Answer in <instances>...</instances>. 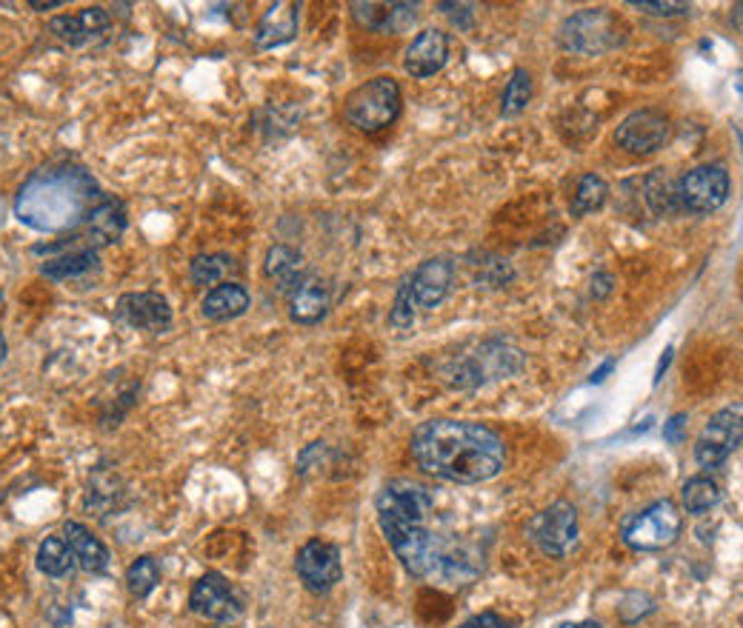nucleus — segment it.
Here are the masks:
<instances>
[{"instance_id": "obj_22", "label": "nucleus", "mask_w": 743, "mask_h": 628, "mask_svg": "<svg viewBox=\"0 0 743 628\" xmlns=\"http://www.w3.org/2000/svg\"><path fill=\"white\" fill-rule=\"evenodd\" d=\"M63 541L72 548L74 563L83 568V572H92V575H101L109 568V548L98 541L95 534L89 532L81 523H67L63 526Z\"/></svg>"}, {"instance_id": "obj_16", "label": "nucleus", "mask_w": 743, "mask_h": 628, "mask_svg": "<svg viewBox=\"0 0 743 628\" xmlns=\"http://www.w3.org/2000/svg\"><path fill=\"white\" fill-rule=\"evenodd\" d=\"M455 266L446 260V257H432L415 269V275L406 280L409 286V295H413V303L418 309H435V306L444 303V298L449 295V286H452Z\"/></svg>"}, {"instance_id": "obj_39", "label": "nucleus", "mask_w": 743, "mask_h": 628, "mask_svg": "<svg viewBox=\"0 0 743 628\" xmlns=\"http://www.w3.org/2000/svg\"><path fill=\"white\" fill-rule=\"evenodd\" d=\"M29 7L38 9V12H49V9L63 7V0H32V3H29Z\"/></svg>"}, {"instance_id": "obj_21", "label": "nucleus", "mask_w": 743, "mask_h": 628, "mask_svg": "<svg viewBox=\"0 0 743 628\" xmlns=\"http://www.w3.org/2000/svg\"><path fill=\"white\" fill-rule=\"evenodd\" d=\"M329 311V291L318 277H306L304 284L289 291V315L295 323L315 326Z\"/></svg>"}, {"instance_id": "obj_29", "label": "nucleus", "mask_w": 743, "mask_h": 628, "mask_svg": "<svg viewBox=\"0 0 743 628\" xmlns=\"http://www.w3.org/2000/svg\"><path fill=\"white\" fill-rule=\"evenodd\" d=\"M647 200L655 215H672L678 212V181L666 175V169H658L647 177Z\"/></svg>"}, {"instance_id": "obj_19", "label": "nucleus", "mask_w": 743, "mask_h": 628, "mask_svg": "<svg viewBox=\"0 0 743 628\" xmlns=\"http://www.w3.org/2000/svg\"><path fill=\"white\" fill-rule=\"evenodd\" d=\"M297 21H301V7H295V3H272L255 29V47L277 49L284 47V43H292L297 34Z\"/></svg>"}, {"instance_id": "obj_34", "label": "nucleus", "mask_w": 743, "mask_h": 628, "mask_svg": "<svg viewBox=\"0 0 743 628\" xmlns=\"http://www.w3.org/2000/svg\"><path fill=\"white\" fill-rule=\"evenodd\" d=\"M389 320H393L395 329H409L415 323V303L406 284L398 289V298H395V309L389 315Z\"/></svg>"}, {"instance_id": "obj_42", "label": "nucleus", "mask_w": 743, "mask_h": 628, "mask_svg": "<svg viewBox=\"0 0 743 628\" xmlns=\"http://www.w3.org/2000/svg\"><path fill=\"white\" fill-rule=\"evenodd\" d=\"M3 360H7V340L0 334V366H3Z\"/></svg>"}, {"instance_id": "obj_33", "label": "nucleus", "mask_w": 743, "mask_h": 628, "mask_svg": "<svg viewBox=\"0 0 743 628\" xmlns=\"http://www.w3.org/2000/svg\"><path fill=\"white\" fill-rule=\"evenodd\" d=\"M161 583V566L155 557H138L132 566L126 568V586L135 597H149Z\"/></svg>"}, {"instance_id": "obj_17", "label": "nucleus", "mask_w": 743, "mask_h": 628, "mask_svg": "<svg viewBox=\"0 0 743 628\" xmlns=\"http://www.w3.org/2000/svg\"><path fill=\"white\" fill-rule=\"evenodd\" d=\"M86 229H83L81 244H86V249H101V246L118 244L121 235L126 231V209L123 203L115 197H101V200L92 206V212L86 215Z\"/></svg>"}, {"instance_id": "obj_14", "label": "nucleus", "mask_w": 743, "mask_h": 628, "mask_svg": "<svg viewBox=\"0 0 743 628\" xmlns=\"http://www.w3.org/2000/svg\"><path fill=\"white\" fill-rule=\"evenodd\" d=\"M190 608L195 615H201L203 620L212 622H232L241 617V600L235 597L230 583L223 580L221 575H215V572L203 575L195 583L190 595Z\"/></svg>"}, {"instance_id": "obj_8", "label": "nucleus", "mask_w": 743, "mask_h": 628, "mask_svg": "<svg viewBox=\"0 0 743 628\" xmlns=\"http://www.w3.org/2000/svg\"><path fill=\"white\" fill-rule=\"evenodd\" d=\"M730 189V172L721 163H703L678 181V206L695 215H710L726 203Z\"/></svg>"}, {"instance_id": "obj_25", "label": "nucleus", "mask_w": 743, "mask_h": 628, "mask_svg": "<svg viewBox=\"0 0 743 628\" xmlns=\"http://www.w3.org/2000/svg\"><path fill=\"white\" fill-rule=\"evenodd\" d=\"M264 271L269 280H275L281 286V291H292L309 277L304 271V257H301V251L289 249V246H272L269 255H266Z\"/></svg>"}, {"instance_id": "obj_3", "label": "nucleus", "mask_w": 743, "mask_h": 628, "mask_svg": "<svg viewBox=\"0 0 743 628\" xmlns=\"http://www.w3.org/2000/svg\"><path fill=\"white\" fill-rule=\"evenodd\" d=\"M386 541L395 548L398 560L415 577H446L455 575V560L444 552V543L429 528L415 523H380Z\"/></svg>"}, {"instance_id": "obj_15", "label": "nucleus", "mask_w": 743, "mask_h": 628, "mask_svg": "<svg viewBox=\"0 0 743 628\" xmlns=\"http://www.w3.org/2000/svg\"><path fill=\"white\" fill-rule=\"evenodd\" d=\"M118 318L132 329L152 331L161 334L172 326V309L170 300L157 295V291H129L118 300Z\"/></svg>"}, {"instance_id": "obj_4", "label": "nucleus", "mask_w": 743, "mask_h": 628, "mask_svg": "<svg viewBox=\"0 0 743 628\" xmlns=\"http://www.w3.org/2000/svg\"><path fill=\"white\" fill-rule=\"evenodd\" d=\"M520 369H523V354L518 349L500 343V340H487L475 352L458 354V358L449 360L444 374L449 385L472 389V385L492 383L500 378H512Z\"/></svg>"}, {"instance_id": "obj_28", "label": "nucleus", "mask_w": 743, "mask_h": 628, "mask_svg": "<svg viewBox=\"0 0 743 628\" xmlns=\"http://www.w3.org/2000/svg\"><path fill=\"white\" fill-rule=\"evenodd\" d=\"M607 197H609L607 181H603L601 175H592V172H589V175L581 177L578 189H574L572 215L583 217V215H592V212L603 209Z\"/></svg>"}, {"instance_id": "obj_41", "label": "nucleus", "mask_w": 743, "mask_h": 628, "mask_svg": "<svg viewBox=\"0 0 743 628\" xmlns=\"http://www.w3.org/2000/svg\"><path fill=\"white\" fill-rule=\"evenodd\" d=\"M669 363H672V346H669L666 352H663L661 363H658V372H655V383H661V378H663V372H666V369H669Z\"/></svg>"}, {"instance_id": "obj_27", "label": "nucleus", "mask_w": 743, "mask_h": 628, "mask_svg": "<svg viewBox=\"0 0 743 628\" xmlns=\"http://www.w3.org/2000/svg\"><path fill=\"white\" fill-rule=\"evenodd\" d=\"M38 568L49 577H67L74 568V554L63 537H47L38 548Z\"/></svg>"}, {"instance_id": "obj_32", "label": "nucleus", "mask_w": 743, "mask_h": 628, "mask_svg": "<svg viewBox=\"0 0 743 628\" xmlns=\"http://www.w3.org/2000/svg\"><path fill=\"white\" fill-rule=\"evenodd\" d=\"M235 269V260L230 255H197L192 260V284L195 286H215L223 277Z\"/></svg>"}, {"instance_id": "obj_24", "label": "nucleus", "mask_w": 743, "mask_h": 628, "mask_svg": "<svg viewBox=\"0 0 743 628\" xmlns=\"http://www.w3.org/2000/svg\"><path fill=\"white\" fill-rule=\"evenodd\" d=\"M355 18L380 32H404L415 21V3H352Z\"/></svg>"}, {"instance_id": "obj_30", "label": "nucleus", "mask_w": 743, "mask_h": 628, "mask_svg": "<svg viewBox=\"0 0 743 628\" xmlns=\"http://www.w3.org/2000/svg\"><path fill=\"white\" fill-rule=\"evenodd\" d=\"M681 497H683V508H686V512L703 514L717 506V501H721V488H717L715 480H710V477H692L683 483Z\"/></svg>"}, {"instance_id": "obj_13", "label": "nucleus", "mask_w": 743, "mask_h": 628, "mask_svg": "<svg viewBox=\"0 0 743 628\" xmlns=\"http://www.w3.org/2000/svg\"><path fill=\"white\" fill-rule=\"evenodd\" d=\"M669 117L658 109H638L629 117H623V123L615 132V143L621 150H627L629 155H652L669 141Z\"/></svg>"}, {"instance_id": "obj_23", "label": "nucleus", "mask_w": 743, "mask_h": 628, "mask_svg": "<svg viewBox=\"0 0 743 628\" xmlns=\"http://www.w3.org/2000/svg\"><path fill=\"white\" fill-rule=\"evenodd\" d=\"M246 309H250V291H246L241 284L215 286L201 303L203 318L215 320V323H226V320L241 318Z\"/></svg>"}, {"instance_id": "obj_35", "label": "nucleus", "mask_w": 743, "mask_h": 628, "mask_svg": "<svg viewBox=\"0 0 743 628\" xmlns=\"http://www.w3.org/2000/svg\"><path fill=\"white\" fill-rule=\"evenodd\" d=\"M632 7L647 14H655V18H672V14L690 12V3H649V0H632Z\"/></svg>"}, {"instance_id": "obj_37", "label": "nucleus", "mask_w": 743, "mask_h": 628, "mask_svg": "<svg viewBox=\"0 0 743 628\" xmlns=\"http://www.w3.org/2000/svg\"><path fill=\"white\" fill-rule=\"evenodd\" d=\"M460 628H512L503 617L492 615V611H484V615H475L472 620H467Z\"/></svg>"}, {"instance_id": "obj_9", "label": "nucleus", "mask_w": 743, "mask_h": 628, "mask_svg": "<svg viewBox=\"0 0 743 628\" xmlns=\"http://www.w3.org/2000/svg\"><path fill=\"white\" fill-rule=\"evenodd\" d=\"M378 523H415L424 526L432 514L435 501L429 488L415 480H389L378 492Z\"/></svg>"}, {"instance_id": "obj_31", "label": "nucleus", "mask_w": 743, "mask_h": 628, "mask_svg": "<svg viewBox=\"0 0 743 628\" xmlns=\"http://www.w3.org/2000/svg\"><path fill=\"white\" fill-rule=\"evenodd\" d=\"M529 101H532V75H529L527 69H515L507 89H503V97H500V115H520L529 106Z\"/></svg>"}, {"instance_id": "obj_1", "label": "nucleus", "mask_w": 743, "mask_h": 628, "mask_svg": "<svg viewBox=\"0 0 743 628\" xmlns=\"http://www.w3.org/2000/svg\"><path fill=\"white\" fill-rule=\"evenodd\" d=\"M413 457L432 477L449 483H487L507 463V446L492 429L469 420H426L413 434Z\"/></svg>"}, {"instance_id": "obj_38", "label": "nucleus", "mask_w": 743, "mask_h": 628, "mask_svg": "<svg viewBox=\"0 0 743 628\" xmlns=\"http://www.w3.org/2000/svg\"><path fill=\"white\" fill-rule=\"evenodd\" d=\"M609 291H612V277H609V275H594L592 295L603 298V295H609Z\"/></svg>"}, {"instance_id": "obj_36", "label": "nucleus", "mask_w": 743, "mask_h": 628, "mask_svg": "<svg viewBox=\"0 0 743 628\" xmlns=\"http://www.w3.org/2000/svg\"><path fill=\"white\" fill-rule=\"evenodd\" d=\"M683 437H686V414H672L669 423H663V440L678 446L683 443Z\"/></svg>"}, {"instance_id": "obj_20", "label": "nucleus", "mask_w": 743, "mask_h": 628, "mask_svg": "<svg viewBox=\"0 0 743 628\" xmlns=\"http://www.w3.org/2000/svg\"><path fill=\"white\" fill-rule=\"evenodd\" d=\"M106 27L109 14L101 7H89L78 14H61V18H52V23H49L52 34H58L69 47H83V43L95 41L98 34L106 32Z\"/></svg>"}, {"instance_id": "obj_11", "label": "nucleus", "mask_w": 743, "mask_h": 628, "mask_svg": "<svg viewBox=\"0 0 743 628\" xmlns=\"http://www.w3.org/2000/svg\"><path fill=\"white\" fill-rule=\"evenodd\" d=\"M741 405H730V409H721L715 418L703 426V432L698 434L695 443V460L698 466L703 469H717L723 466L730 454L741 446Z\"/></svg>"}, {"instance_id": "obj_5", "label": "nucleus", "mask_w": 743, "mask_h": 628, "mask_svg": "<svg viewBox=\"0 0 743 628\" xmlns=\"http://www.w3.org/2000/svg\"><path fill=\"white\" fill-rule=\"evenodd\" d=\"M627 41V27L609 9H581L558 29V43L574 54H603Z\"/></svg>"}, {"instance_id": "obj_7", "label": "nucleus", "mask_w": 743, "mask_h": 628, "mask_svg": "<svg viewBox=\"0 0 743 628\" xmlns=\"http://www.w3.org/2000/svg\"><path fill=\"white\" fill-rule=\"evenodd\" d=\"M681 512L672 501H658L643 512L629 514L621 523L623 543L638 552H661V548L672 546L681 534Z\"/></svg>"}, {"instance_id": "obj_26", "label": "nucleus", "mask_w": 743, "mask_h": 628, "mask_svg": "<svg viewBox=\"0 0 743 628\" xmlns=\"http://www.w3.org/2000/svg\"><path fill=\"white\" fill-rule=\"evenodd\" d=\"M98 266V251L95 249H72L67 255L47 260L41 266V275L49 280H72V277H83L86 271H92Z\"/></svg>"}, {"instance_id": "obj_12", "label": "nucleus", "mask_w": 743, "mask_h": 628, "mask_svg": "<svg viewBox=\"0 0 743 628\" xmlns=\"http://www.w3.org/2000/svg\"><path fill=\"white\" fill-rule=\"evenodd\" d=\"M297 577L304 580L312 595H326L338 586L344 577V563H340L338 546L326 541H309L295 557Z\"/></svg>"}, {"instance_id": "obj_18", "label": "nucleus", "mask_w": 743, "mask_h": 628, "mask_svg": "<svg viewBox=\"0 0 743 628\" xmlns=\"http://www.w3.org/2000/svg\"><path fill=\"white\" fill-rule=\"evenodd\" d=\"M449 61V38L440 29H424V32L409 43L404 58L406 72L413 78H432L438 75L440 69Z\"/></svg>"}, {"instance_id": "obj_6", "label": "nucleus", "mask_w": 743, "mask_h": 628, "mask_svg": "<svg viewBox=\"0 0 743 628\" xmlns=\"http://www.w3.org/2000/svg\"><path fill=\"white\" fill-rule=\"evenodd\" d=\"M344 115L360 132H380L400 115V86L393 78H372L346 97Z\"/></svg>"}, {"instance_id": "obj_10", "label": "nucleus", "mask_w": 743, "mask_h": 628, "mask_svg": "<svg viewBox=\"0 0 743 628\" xmlns=\"http://www.w3.org/2000/svg\"><path fill=\"white\" fill-rule=\"evenodd\" d=\"M527 537L549 557H563L578 541V512L567 501L552 503L527 523Z\"/></svg>"}, {"instance_id": "obj_2", "label": "nucleus", "mask_w": 743, "mask_h": 628, "mask_svg": "<svg viewBox=\"0 0 743 628\" xmlns=\"http://www.w3.org/2000/svg\"><path fill=\"white\" fill-rule=\"evenodd\" d=\"M101 197L95 181L86 172L61 166V169L34 172L23 183L14 212L32 229L63 231L86 220V215Z\"/></svg>"}, {"instance_id": "obj_40", "label": "nucleus", "mask_w": 743, "mask_h": 628, "mask_svg": "<svg viewBox=\"0 0 743 628\" xmlns=\"http://www.w3.org/2000/svg\"><path fill=\"white\" fill-rule=\"evenodd\" d=\"M612 369H615V360H607V363H603L601 369H598V372H592V378H589V383H601V380L607 378V374L612 372Z\"/></svg>"}]
</instances>
